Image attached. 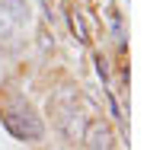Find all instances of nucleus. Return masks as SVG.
I'll return each instance as SVG.
<instances>
[{
  "mask_svg": "<svg viewBox=\"0 0 147 150\" xmlns=\"http://www.w3.org/2000/svg\"><path fill=\"white\" fill-rule=\"evenodd\" d=\"M3 125H6L19 141H38V137H42V118L32 112V105L23 102V99H13V102L3 109Z\"/></svg>",
  "mask_w": 147,
  "mask_h": 150,
  "instance_id": "nucleus-1",
  "label": "nucleus"
},
{
  "mask_svg": "<svg viewBox=\"0 0 147 150\" xmlns=\"http://www.w3.org/2000/svg\"><path fill=\"white\" fill-rule=\"evenodd\" d=\"M89 121H93V105L83 99V105H80V109H74V112H67V115L61 118L58 131L64 134V141H67V144H80Z\"/></svg>",
  "mask_w": 147,
  "mask_h": 150,
  "instance_id": "nucleus-2",
  "label": "nucleus"
},
{
  "mask_svg": "<svg viewBox=\"0 0 147 150\" xmlns=\"http://www.w3.org/2000/svg\"><path fill=\"white\" fill-rule=\"evenodd\" d=\"M87 150H112L115 147V131H112V125L102 118H93L87 125V131H83V141H80Z\"/></svg>",
  "mask_w": 147,
  "mask_h": 150,
  "instance_id": "nucleus-3",
  "label": "nucleus"
},
{
  "mask_svg": "<svg viewBox=\"0 0 147 150\" xmlns=\"http://www.w3.org/2000/svg\"><path fill=\"white\" fill-rule=\"evenodd\" d=\"M80 105H83V93L77 90V86H61V90L51 96V102H48V112H51L55 125H61V118H64L67 112H74V109H80Z\"/></svg>",
  "mask_w": 147,
  "mask_h": 150,
  "instance_id": "nucleus-4",
  "label": "nucleus"
},
{
  "mask_svg": "<svg viewBox=\"0 0 147 150\" xmlns=\"http://www.w3.org/2000/svg\"><path fill=\"white\" fill-rule=\"evenodd\" d=\"M0 10H3V19H10L13 26L29 23V3L26 0H0Z\"/></svg>",
  "mask_w": 147,
  "mask_h": 150,
  "instance_id": "nucleus-5",
  "label": "nucleus"
},
{
  "mask_svg": "<svg viewBox=\"0 0 147 150\" xmlns=\"http://www.w3.org/2000/svg\"><path fill=\"white\" fill-rule=\"evenodd\" d=\"M67 23H70V32L77 35V42H89V32H87V23H83V13H80L77 6L67 13Z\"/></svg>",
  "mask_w": 147,
  "mask_h": 150,
  "instance_id": "nucleus-6",
  "label": "nucleus"
},
{
  "mask_svg": "<svg viewBox=\"0 0 147 150\" xmlns=\"http://www.w3.org/2000/svg\"><path fill=\"white\" fill-rule=\"evenodd\" d=\"M0 42H3L6 48H16V42H19V35H16V26H13L10 19H3V16H0Z\"/></svg>",
  "mask_w": 147,
  "mask_h": 150,
  "instance_id": "nucleus-7",
  "label": "nucleus"
},
{
  "mask_svg": "<svg viewBox=\"0 0 147 150\" xmlns=\"http://www.w3.org/2000/svg\"><path fill=\"white\" fill-rule=\"evenodd\" d=\"M38 48H42V51H48V48H55V38L48 35V29H42V32H38Z\"/></svg>",
  "mask_w": 147,
  "mask_h": 150,
  "instance_id": "nucleus-8",
  "label": "nucleus"
},
{
  "mask_svg": "<svg viewBox=\"0 0 147 150\" xmlns=\"http://www.w3.org/2000/svg\"><path fill=\"white\" fill-rule=\"evenodd\" d=\"M89 3L96 6V13H102V10H106V13H112V0H89Z\"/></svg>",
  "mask_w": 147,
  "mask_h": 150,
  "instance_id": "nucleus-9",
  "label": "nucleus"
}]
</instances>
